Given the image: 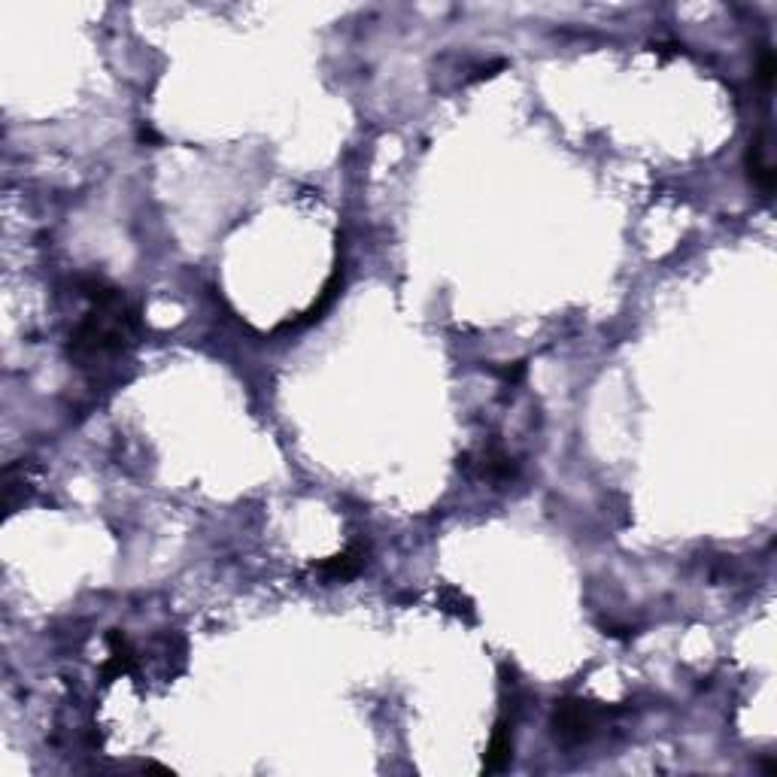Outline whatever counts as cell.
Returning a JSON list of instances; mask_svg holds the SVG:
<instances>
[{
  "label": "cell",
  "mask_w": 777,
  "mask_h": 777,
  "mask_svg": "<svg viewBox=\"0 0 777 777\" xmlns=\"http://www.w3.org/2000/svg\"><path fill=\"white\" fill-rule=\"evenodd\" d=\"M368 565V547L365 544H350L343 553L325 559L316 565V571L328 580H353L356 574H362V568Z\"/></svg>",
  "instance_id": "cell-5"
},
{
  "label": "cell",
  "mask_w": 777,
  "mask_h": 777,
  "mask_svg": "<svg viewBox=\"0 0 777 777\" xmlns=\"http://www.w3.org/2000/svg\"><path fill=\"white\" fill-rule=\"evenodd\" d=\"M510 759H513V735H510L507 723H498L492 732V741L486 747V756H483V771L486 774L504 771L510 765Z\"/></svg>",
  "instance_id": "cell-7"
},
{
  "label": "cell",
  "mask_w": 777,
  "mask_h": 777,
  "mask_svg": "<svg viewBox=\"0 0 777 777\" xmlns=\"http://www.w3.org/2000/svg\"><path fill=\"white\" fill-rule=\"evenodd\" d=\"M107 644H110V659L104 665V677L113 680L119 674H134L137 671V650L131 647V641L119 629H113Z\"/></svg>",
  "instance_id": "cell-6"
},
{
  "label": "cell",
  "mask_w": 777,
  "mask_h": 777,
  "mask_svg": "<svg viewBox=\"0 0 777 777\" xmlns=\"http://www.w3.org/2000/svg\"><path fill=\"white\" fill-rule=\"evenodd\" d=\"M614 714H617V708L598 705V702L562 699V702H556V708H553L550 726H553V735H556L562 744L580 747V744H589Z\"/></svg>",
  "instance_id": "cell-2"
},
{
  "label": "cell",
  "mask_w": 777,
  "mask_h": 777,
  "mask_svg": "<svg viewBox=\"0 0 777 777\" xmlns=\"http://www.w3.org/2000/svg\"><path fill=\"white\" fill-rule=\"evenodd\" d=\"M747 174H750V183L762 192V198H771L774 192V164L768 158V140L765 134H756L750 140V149H747Z\"/></svg>",
  "instance_id": "cell-4"
},
{
  "label": "cell",
  "mask_w": 777,
  "mask_h": 777,
  "mask_svg": "<svg viewBox=\"0 0 777 777\" xmlns=\"http://www.w3.org/2000/svg\"><path fill=\"white\" fill-rule=\"evenodd\" d=\"M79 295L89 298L85 313L70 334V362L82 371H98L122 359L140 328L137 307L128 304L122 289L104 277H79Z\"/></svg>",
  "instance_id": "cell-1"
},
{
  "label": "cell",
  "mask_w": 777,
  "mask_h": 777,
  "mask_svg": "<svg viewBox=\"0 0 777 777\" xmlns=\"http://www.w3.org/2000/svg\"><path fill=\"white\" fill-rule=\"evenodd\" d=\"M774 70H777L774 52L765 49V52H762V61H759V82H762L765 92H771V85H774Z\"/></svg>",
  "instance_id": "cell-8"
},
{
  "label": "cell",
  "mask_w": 777,
  "mask_h": 777,
  "mask_svg": "<svg viewBox=\"0 0 777 777\" xmlns=\"http://www.w3.org/2000/svg\"><path fill=\"white\" fill-rule=\"evenodd\" d=\"M459 468L465 471H474L480 480H489V483H507L513 480L516 474H520V462H516L513 456H507L501 447H486L477 462H471V456H459Z\"/></svg>",
  "instance_id": "cell-3"
}]
</instances>
